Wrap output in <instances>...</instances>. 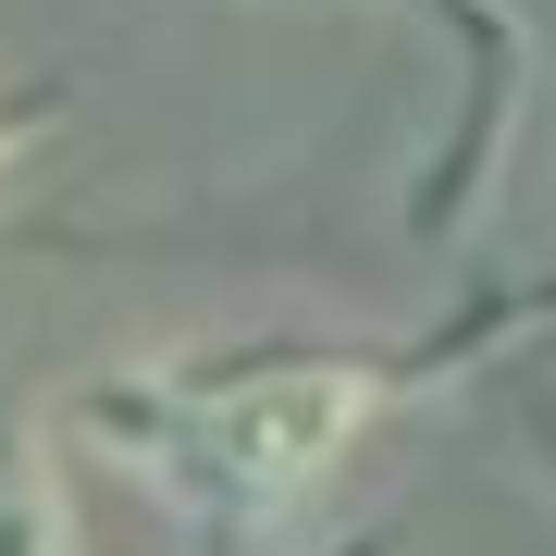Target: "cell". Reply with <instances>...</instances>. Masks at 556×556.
Returning <instances> with one entry per match:
<instances>
[{"label":"cell","instance_id":"3","mask_svg":"<svg viewBox=\"0 0 556 556\" xmlns=\"http://www.w3.org/2000/svg\"><path fill=\"white\" fill-rule=\"evenodd\" d=\"M0 161H13V124H0Z\"/></svg>","mask_w":556,"mask_h":556},{"label":"cell","instance_id":"1","mask_svg":"<svg viewBox=\"0 0 556 556\" xmlns=\"http://www.w3.org/2000/svg\"><path fill=\"white\" fill-rule=\"evenodd\" d=\"M112 445L199 519H285L334 457L371 433V371L346 358H248V371H174L112 396Z\"/></svg>","mask_w":556,"mask_h":556},{"label":"cell","instance_id":"2","mask_svg":"<svg viewBox=\"0 0 556 556\" xmlns=\"http://www.w3.org/2000/svg\"><path fill=\"white\" fill-rule=\"evenodd\" d=\"M0 556H62V507H50V470L38 445L0 420Z\"/></svg>","mask_w":556,"mask_h":556}]
</instances>
